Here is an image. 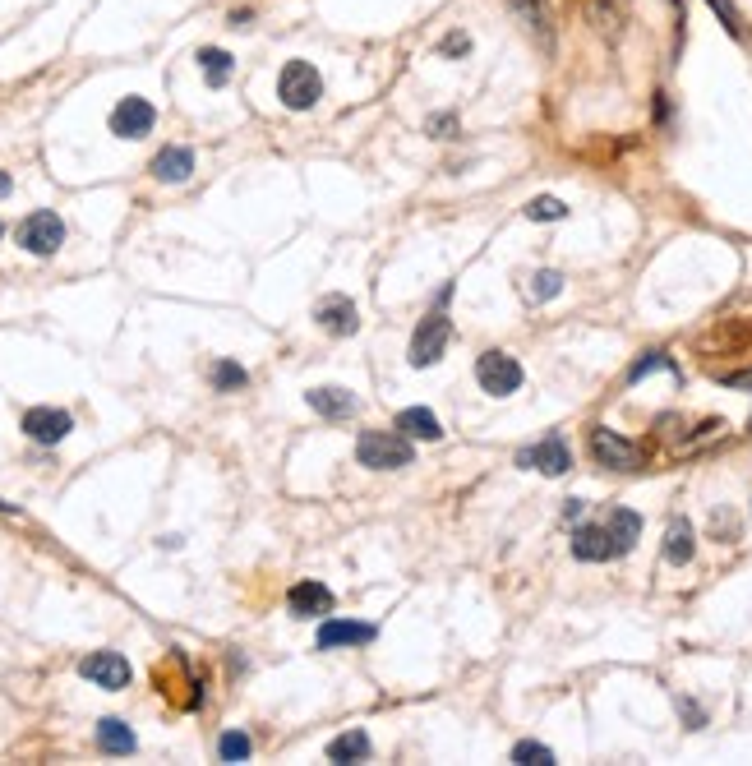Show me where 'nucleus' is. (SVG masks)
Instances as JSON below:
<instances>
[{
  "instance_id": "obj_1",
  "label": "nucleus",
  "mask_w": 752,
  "mask_h": 766,
  "mask_svg": "<svg viewBox=\"0 0 752 766\" xmlns=\"http://www.w3.org/2000/svg\"><path fill=\"white\" fill-rule=\"evenodd\" d=\"M356 457L360 467L370 471H397V467H411L416 448H411V439L402 430H365L356 439Z\"/></svg>"
},
{
  "instance_id": "obj_2",
  "label": "nucleus",
  "mask_w": 752,
  "mask_h": 766,
  "mask_svg": "<svg viewBox=\"0 0 752 766\" xmlns=\"http://www.w3.org/2000/svg\"><path fill=\"white\" fill-rule=\"evenodd\" d=\"M277 97H282V107H291V111H310L323 97L319 70H314L310 60H287L282 74H277Z\"/></svg>"
},
{
  "instance_id": "obj_3",
  "label": "nucleus",
  "mask_w": 752,
  "mask_h": 766,
  "mask_svg": "<svg viewBox=\"0 0 752 766\" xmlns=\"http://www.w3.org/2000/svg\"><path fill=\"white\" fill-rule=\"evenodd\" d=\"M476 383L490 397H508L522 388V365H517L508 351H485V356L476 360Z\"/></svg>"
},
{
  "instance_id": "obj_4",
  "label": "nucleus",
  "mask_w": 752,
  "mask_h": 766,
  "mask_svg": "<svg viewBox=\"0 0 752 766\" xmlns=\"http://www.w3.org/2000/svg\"><path fill=\"white\" fill-rule=\"evenodd\" d=\"M591 457H596L600 467H609V471H637V467H642V448H637V443H628L623 434L605 430V425H596V430H591Z\"/></svg>"
},
{
  "instance_id": "obj_5",
  "label": "nucleus",
  "mask_w": 752,
  "mask_h": 766,
  "mask_svg": "<svg viewBox=\"0 0 752 766\" xmlns=\"http://www.w3.org/2000/svg\"><path fill=\"white\" fill-rule=\"evenodd\" d=\"M60 240H65V222H60L51 208H37L33 217H24V227H19V245H24L28 254H56Z\"/></svg>"
},
{
  "instance_id": "obj_6",
  "label": "nucleus",
  "mask_w": 752,
  "mask_h": 766,
  "mask_svg": "<svg viewBox=\"0 0 752 766\" xmlns=\"http://www.w3.org/2000/svg\"><path fill=\"white\" fill-rule=\"evenodd\" d=\"M448 337H453V324H448L443 314H430V319L416 328V337H411V365H416V370L439 365L443 351H448Z\"/></svg>"
},
{
  "instance_id": "obj_7",
  "label": "nucleus",
  "mask_w": 752,
  "mask_h": 766,
  "mask_svg": "<svg viewBox=\"0 0 752 766\" xmlns=\"http://www.w3.org/2000/svg\"><path fill=\"white\" fill-rule=\"evenodd\" d=\"M79 674L88 683H97V688H107V693H120L130 683V660L120 651H93V656L79 660Z\"/></svg>"
},
{
  "instance_id": "obj_8",
  "label": "nucleus",
  "mask_w": 752,
  "mask_h": 766,
  "mask_svg": "<svg viewBox=\"0 0 752 766\" xmlns=\"http://www.w3.org/2000/svg\"><path fill=\"white\" fill-rule=\"evenodd\" d=\"M153 125H157V111H153V102H144V97H125V102H116V111H111V134H116V139H144Z\"/></svg>"
},
{
  "instance_id": "obj_9",
  "label": "nucleus",
  "mask_w": 752,
  "mask_h": 766,
  "mask_svg": "<svg viewBox=\"0 0 752 766\" xmlns=\"http://www.w3.org/2000/svg\"><path fill=\"white\" fill-rule=\"evenodd\" d=\"M517 467H522V471H540V476H563V471L573 467V457H568L563 439H540V443H531V448H522V453H517Z\"/></svg>"
},
{
  "instance_id": "obj_10",
  "label": "nucleus",
  "mask_w": 752,
  "mask_h": 766,
  "mask_svg": "<svg viewBox=\"0 0 752 766\" xmlns=\"http://www.w3.org/2000/svg\"><path fill=\"white\" fill-rule=\"evenodd\" d=\"M70 430H74L70 411H60V407H33V411H24V434H28L33 443H60Z\"/></svg>"
},
{
  "instance_id": "obj_11",
  "label": "nucleus",
  "mask_w": 752,
  "mask_h": 766,
  "mask_svg": "<svg viewBox=\"0 0 752 766\" xmlns=\"http://www.w3.org/2000/svg\"><path fill=\"white\" fill-rule=\"evenodd\" d=\"M314 319H319V328H328L333 337H351L360 328L356 300H347V296H323L319 305H314Z\"/></svg>"
},
{
  "instance_id": "obj_12",
  "label": "nucleus",
  "mask_w": 752,
  "mask_h": 766,
  "mask_svg": "<svg viewBox=\"0 0 752 766\" xmlns=\"http://www.w3.org/2000/svg\"><path fill=\"white\" fill-rule=\"evenodd\" d=\"M287 610L296 614V619H319V614L333 610V591L323 587V582H296V587L287 591Z\"/></svg>"
},
{
  "instance_id": "obj_13",
  "label": "nucleus",
  "mask_w": 752,
  "mask_h": 766,
  "mask_svg": "<svg viewBox=\"0 0 752 766\" xmlns=\"http://www.w3.org/2000/svg\"><path fill=\"white\" fill-rule=\"evenodd\" d=\"M374 623H351V619H328L319 628V647L333 651V647H365V642H374Z\"/></svg>"
},
{
  "instance_id": "obj_14",
  "label": "nucleus",
  "mask_w": 752,
  "mask_h": 766,
  "mask_svg": "<svg viewBox=\"0 0 752 766\" xmlns=\"http://www.w3.org/2000/svg\"><path fill=\"white\" fill-rule=\"evenodd\" d=\"M148 171H153L162 185H180V180H190V171H194V153L190 148H162Z\"/></svg>"
},
{
  "instance_id": "obj_15",
  "label": "nucleus",
  "mask_w": 752,
  "mask_h": 766,
  "mask_svg": "<svg viewBox=\"0 0 752 766\" xmlns=\"http://www.w3.org/2000/svg\"><path fill=\"white\" fill-rule=\"evenodd\" d=\"M573 554L582 563H605V559H614V540H609V527H582L573 536Z\"/></svg>"
},
{
  "instance_id": "obj_16",
  "label": "nucleus",
  "mask_w": 752,
  "mask_h": 766,
  "mask_svg": "<svg viewBox=\"0 0 752 766\" xmlns=\"http://www.w3.org/2000/svg\"><path fill=\"white\" fill-rule=\"evenodd\" d=\"M305 402H310L319 416H328V420H342V416H351V411H356V393H347V388H310V393H305Z\"/></svg>"
},
{
  "instance_id": "obj_17",
  "label": "nucleus",
  "mask_w": 752,
  "mask_h": 766,
  "mask_svg": "<svg viewBox=\"0 0 752 766\" xmlns=\"http://www.w3.org/2000/svg\"><path fill=\"white\" fill-rule=\"evenodd\" d=\"M397 430L406 434V439H443V425H439V416L434 411H425V407H406L402 416H397Z\"/></svg>"
},
{
  "instance_id": "obj_18",
  "label": "nucleus",
  "mask_w": 752,
  "mask_h": 766,
  "mask_svg": "<svg viewBox=\"0 0 752 766\" xmlns=\"http://www.w3.org/2000/svg\"><path fill=\"white\" fill-rule=\"evenodd\" d=\"M97 748H102V753H116V757L134 753V730L125 725V720H116V716L97 720Z\"/></svg>"
},
{
  "instance_id": "obj_19",
  "label": "nucleus",
  "mask_w": 752,
  "mask_h": 766,
  "mask_svg": "<svg viewBox=\"0 0 752 766\" xmlns=\"http://www.w3.org/2000/svg\"><path fill=\"white\" fill-rule=\"evenodd\" d=\"M637 536H642V517L633 508H614L609 513V540H614V550L628 554L637 545Z\"/></svg>"
},
{
  "instance_id": "obj_20",
  "label": "nucleus",
  "mask_w": 752,
  "mask_h": 766,
  "mask_svg": "<svg viewBox=\"0 0 752 766\" xmlns=\"http://www.w3.org/2000/svg\"><path fill=\"white\" fill-rule=\"evenodd\" d=\"M513 14L526 19V28L545 42V51L554 47V24H550V10H545V0H513Z\"/></svg>"
},
{
  "instance_id": "obj_21",
  "label": "nucleus",
  "mask_w": 752,
  "mask_h": 766,
  "mask_svg": "<svg viewBox=\"0 0 752 766\" xmlns=\"http://www.w3.org/2000/svg\"><path fill=\"white\" fill-rule=\"evenodd\" d=\"M697 550V536H693V522L674 517L669 522V536H665V563H688Z\"/></svg>"
},
{
  "instance_id": "obj_22",
  "label": "nucleus",
  "mask_w": 752,
  "mask_h": 766,
  "mask_svg": "<svg viewBox=\"0 0 752 766\" xmlns=\"http://www.w3.org/2000/svg\"><path fill=\"white\" fill-rule=\"evenodd\" d=\"M360 757H370V739H365V730H347V734H337V739L328 743V762H360Z\"/></svg>"
},
{
  "instance_id": "obj_23",
  "label": "nucleus",
  "mask_w": 752,
  "mask_h": 766,
  "mask_svg": "<svg viewBox=\"0 0 752 766\" xmlns=\"http://www.w3.org/2000/svg\"><path fill=\"white\" fill-rule=\"evenodd\" d=\"M199 65H203V79H208L213 88H222L231 79V56L222 47H203L199 51Z\"/></svg>"
},
{
  "instance_id": "obj_24",
  "label": "nucleus",
  "mask_w": 752,
  "mask_h": 766,
  "mask_svg": "<svg viewBox=\"0 0 752 766\" xmlns=\"http://www.w3.org/2000/svg\"><path fill=\"white\" fill-rule=\"evenodd\" d=\"M250 753H254V739L245 730H227L217 739V757H222V762H245Z\"/></svg>"
},
{
  "instance_id": "obj_25",
  "label": "nucleus",
  "mask_w": 752,
  "mask_h": 766,
  "mask_svg": "<svg viewBox=\"0 0 752 766\" xmlns=\"http://www.w3.org/2000/svg\"><path fill=\"white\" fill-rule=\"evenodd\" d=\"M563 291V277L550 273V268H540V273L526 277V300H554Z\"/></svg>"
},
{
  "instance_id": "obj_26",
  "label": "nucleus",
  "mask_w": 752,
  "mask_h": 766,
  "mask_svg": "<svg viewBox=\"0 0 752 766\" xmlns=\"http://www.w3.org/2000/svg\"><path fill=\"white\" fill-rule=\"evenodd\" d=\"M711 10H716V19L729 28V37H739V42H748V24H743V14L734 10V0H706Z\"/></svg>"
},
{
  "instance_id": "obj_27",
  "label": "nucleus",
  "mask_w": 752,
  "mask_h": 766,
  "mask_svg": "<svg viewBox=\"0 0 752 766\" xmlns=\"http://www.w3.org/2000/svg\"><path fill=\"white\" fill-rule=\"evenodd\" d=\"M213 383L222 388V393H236V388H245V383H250V374L240 370L236 360H217V365H213Z\"/></svg>"
},
{
  "instance_id": "obj_28",
  "label": "nucleus",
  "mask_w": 752,
  "mask_h": 766,
  "mask_svg": "<svg viewBox=\"0 0 752 766\" xmlns=\"http://www.w3.org/2000/svg\"><path fill=\"white\" fill-rule=\"evenodd\" d=\"M526 217H531V222H563V217H568V208H563V199L540 194V199H531V204H526Z\"/></svg>"
},
{
  "instance_id": "obj_29",
  "label": "nucleus",
  "mask_w": 752,
  "mask_h": 766,
  "mask_svg": "<svg viewBox=\"0 0 752 766\" xmlns=\"http://www.w3.org/2000/svg\"><path fill=\"white\" fill-rule=\"evenodd\" d=\"M513 762H522V766H550L554 762V753H550V748H545V743H536V739H522V743H517V748H513Z\"/></svg>"
},
{
  "instance_id": "obj_30",
  "label": "nucleus",
  "mask_w": 752,
  "mask_h": 766,
  "mask_svg": "<svg viewBox=\"0 0 752 766\" xmlns=\"http://www.w3.org/2000/svg\"><path fill=\"white\" fill-rule=\"evenodd\" d=\"M651 370H669V356H665V351H646V356L642 360H637V365H633V370H628V379H642V374H651Z\"/></svg>"
},
{
  "instance_id": "obj_31",
  "label": "nucleus",
  "mask_w": 752,
  "mask_h": 766,
  "mask_svg": "<svg viewBox=\"0 0 752 766\" xmlns=\"http://www.w3.org/2000/svg\"><path fill=\"white\" fill-rule=\"evenodd\" d=\"M434 139H457V116H430Z\"/></svg>"
},
{
  "instance_id": "obj_32",
  "label": "nucleus",
  "mask_w": 752,
  "mask_h": 766,
  "mask_svg": "<svg viewBox=\"0 0 752 766\" xmlns=\"http://www.w3.org/2000/svg\"><path fill=\"white\" fill-rule=\"evenodd\" d=\"M439 51H443V56H462V51H471V37H466V33H448Z\"/></svg>"
},
{
  "instance_id": "obj_33",
  "label": "nucleus",
  "mask_w": 752,
  "mask_h": 766,
  "mask_svg": "<svg viewBox=\"0 0 752 766\" xmlns=\"http://www.w3.org/2000/svg\"><path fill=\"white\" fill-rule=\"evenodd\" d=\"M679 711H683V720H688V730H697V725H702V720H706L702 711L693 707V702H679Z\"/></svg>"
},
{
  "instance_id": "obj_34",
  "label": "nucleus",
  "mask_w": 752,
  "mask_h": 766,
  "mask_svg": "<svg viewBox=\"0 0 752 766\" xmlns=\"http://www.w3.org/2000/svg\"><path fill=\"white\" fill-rule=\"evenodd\" d=\"M729 388H752V370H739V374H725Z\"/></svg>"
},
{
  "instance_id": "obj_35",
  "label": "nucleus",
  "mask_w": 752,
  "mask_h": 766,
  "mask_svg": "<svg viewBox=\"0 0 752 766\" xmlns=\"http://www.w3.org/2000/svg\"><path fill=\"white\" fill-rule=\"evenodd\" d=\"M14 190V180H10V171H0V199H5V194Z\"/></svg>"
},
{
  "instance_id": "obj_36",
  "label": "nucleus",
  "mask_w": 752,
  "mask_h": 766,
  "mask_svg": "<svg viewBox=\"0 0 752 766\" xmlns=\"http://www.w3.org/2000/svg\"><path fill=\"white\" fill-rule=\"evenodd\" d=\"M0 236H5V227H0Z\"/></svg>"
}]
</instances>
